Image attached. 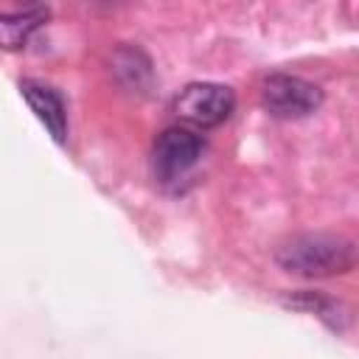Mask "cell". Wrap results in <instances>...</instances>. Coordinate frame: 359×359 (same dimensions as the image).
Returning <instances> with one entry per match:
<instances>
[{
  "label": "cell",
  "instance_id": "cell-1",
  "mask_svg": "<svg viewBox=\"0 0 359 359\" xmlns=\"http://www.w3.org/2000/svg\"><path fill=\"white\" fill-rule=\"evenodd\" d=\"M275 261L280 269L303 278H334L348 275L359 266V247L345 236L306 233L278 247Z\"/></svg>",
  "mask_w": 359,
  "mask_h": 359
},
{
  "label": "cell",
  "instance_id": "cell-2",
  "mask_svg": "<svg viewBox=\"0 0 359 359\" xmlns=\"http://www.w3.org/2000/svg\"><path fill=\"white\" fill-rule=\"evenodd\" d=\"M205 140L188 126H168L151 146V171L160 182L182 180L202 157Z\"/></svg>",
  "mask_w": 359,
  "mask_h": 359
},
{
  "label": "cell",
  "instance_id": "cell-3",
  "mask_svg": "<svg viewBox=\"0 0 359 359\" xmlns=\"http://www.w3.org/2000/svg\"><path fill=\"white\" fill-rule=\"evenodd\" d=\"M233 107H236L233 90L216 81H194L174 98V115L196 129H210L224 123Z\"/></svg>",
  "mask_w": 359,
  "mask_h": 359
},
{
  "label": "cell",
  "instance_id": "cell-4",
  "mask_svg": "<svg viewBox=\"0 0 359 359\" xmlns=\"http://www.w3.org/2000/svg\"><path fill=\"white\" fill-rule=\"evenodd\" d=\"M261 101L275 118H303L323 104V90L300 76L275 73L261 87Z\"/></svg>",
  "mask_w": 359,
  "mask_h": 359
},
{
  "label": "cell",
  "instance_id": "cell-5",
  "mask_svg": "<svg viewBox=\"0 0 359 359\" xmlns=\"http://www.w3.org/2000/svg\"><path fill=\"white\" fill-rule=\"evenodd\" d=\"M20 90H22V98L28 101V107L34 109V115L53 135V140L62 143L65 135H67V109H65V101H62L59 90H53L50 84L34 81V79H25L20 84Z\"/></svg>",
  "mask_w": 359,
  "mask_h": 359
},
{
  "label": "cell",
  "instance_id": "cell-6",
  "mask_svg": "<svg viewBox=\"0 0 359 359\" xmlns=\"http://www.w3.org/2000/svg\"><path fill=\"white\" fill-rule=\"evenodd\" d=\"M50 17L48 6H31L22 11H3L0 14V39L6 50H14L28 42V36Z\"/></svg>",
  "mask_w": 359,
  "mask_h": 359
},
{
  "label": "cell",
  "instance_id": "cell-7",
  "mask_svg": "<svg viewBox=\"0 0 359 359\" xmlns=\"http://www.w3.org/2000/svg\"><path fill=\"white\" fill-rule=\"evenodd\" d=\"M112 70L118 81L129 90H146L151 84V62L137 48H118L112 59Z\"/></svg>",
  "mask_w": 359,
  "mask_h": 359
},
{
  "label": "cell",
  "instance_id": "cell-8",
  "mask_svg": "<svg viewBox=\"0 0 359 359\" xmlns=\"http://www.w3.org/2000/svg\"><path fill=\"white\" fill-rule=\"evenodd\" d=\"M286 306L292 309H303V311H314L317 317H323L331 328H342V306L320 292H294V294H286L283 297Z\"/></svg>",
  "mask_w": 359,
  "mask_h": 359
}]
</instances>
